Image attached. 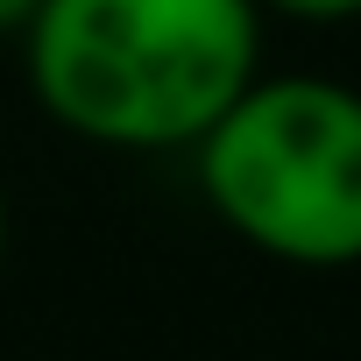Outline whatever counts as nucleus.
<instances>
[{"instance_id":"3","label":"nucleus","mask_w":361,"mask_h":361,"mask_svg":"<svg viewBox=\"0 0 361 361\" xmlns=\"http://www.w3.org/2000/svg\"><path fill=\"white\" fill-rule=\"evenodd\" d=\"M262 8H283L298 22H347V15H361V0H262Z\"/></svg>"},{"instance_id":"5","label":"nucleus","mask_w":361,"mask_h":361,"mask_svg":"<svg viewBox=\"0 0 361 361\" xmlns=\"http://www.w3.org/2000/svg\"><path fill=\"white\" fill-rule=\"evenodd\" d=\"M0 255H8V192H0Z\"/></svg>"},{"instance_id":"4","label":"nucleus","mask_w":361,"mask_h":361,"mask_svg":"<svg viewBox=\"0 0 361 361\" xmlns=\"http://www.w3.org/2000/svg\"><path fill=\"white\" fill-rule=\"evenodd\" d=\"M36 8H43V0H0V36H22L36 22Z\"/></svg>"},{"instance_id":"2","label":"nucleus","mask_w":361,"mask_h":361,"mask_svg":"<svg viewBox=\"0 0 361 361\" xmlns=\"http://www.w3.org/2000/svg\"><path fill=\"white\" fill-rule=\"evenodd\" d=\"M206 206L262 255L298 269L361 262V92L340 78H248L192 142Z\"/></svg>"},{"instance_id":"1","label":"nucleus","mask_w":361,"mask_h":361,"mask_svg":"<svg viewBox=\"0 0 361 361\" xmlns=\"http://www.w3.org/2000/svg\"><path fill=\"white\" fill-rule=\"evenodd\" d=\"M29 85L85 142L192 149L262 64V0H43Z\"/></svg>"}]
</instances>
